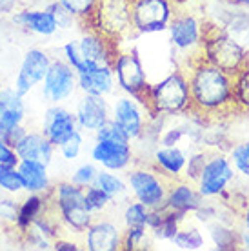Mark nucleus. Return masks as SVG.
Segmentation results:
<instances>
[{
  "instance_id": "obj_8",
  "label": "nucleus",
  "mask_w": 249,
  "mask_h": 251,
  "mask_svg": "<svg viewBox=\"0 0 249 251\" xmlns=\"http://www.w3.org/2000/svg\"><path fill=\"white\" fill-rule=\"evenodd\" d=\"M111 68L120 91L125 95H131L133 99H137L146 107L151 82L148 78V73L144 69V64L137 51L119 44L117 51H115V57L111 60Z\"/></svg>"
},
{
  "instance_id": "obj_35",
  "label": "nucleus",
  "mask_w": 249,
  "mask_h": 251,
  "mask_svg": "<svg viewBox=\"0 0 249 251\" xmlns=\"http://www.w3.org/2000/svg\"><path fill=\"white\" fill-rule=\"evenodd\" d=\"M227 157H229L235 171L240 173L246 180H249V140L233 146Z\"/></svg>"
},
{
  "instance_id": "obj_12",
  "label": "nucleus",
  "mask_w": 249,
  "mask_h": 251,
  "mask_svg": "<svg viewBox=\"0 0 249 251\" xmlns=\"http://www.w3.org/2000/svg\"><path fill=\"white\" fill-rule=\"evenodd\" d=\"M235 173L237 171H235L227 155L211 153V155H207V160L200 171L195 186L206 201L207 199H217L224 191H227V186L235 180Z\"/></svg>"
},
{
  "instance_id": "obj_4",
  "label": "nucleus",
  "mask_w": 249,
  "mask_h": 251,
  "mask_svg": "<svg viewBox=\"0 0 249 251\" xmlns=\"http://www.w3.org/2000/svg\"><path fill=\"white\" fill-rule=\"evenodd\" d=\"M169 46L176 68L187 69L197 60H202L206 22L195 13L176 11L168 25Z\"/></svg>"
},
{
  "instance_id": "obj_31",
  "label": "nucleus",
  "mask_w": 249,
  "mask_h": 251,
  "mask_svg": "<svg viewBox=\"0 0 249 251\" xmlns=\"http://www.w3.org/2000/svg\"><path fill=\"white\" fill-rule=\"evenodd\" d=\"M113 204H115V201H113L111 197L107 193H104L100 188H97L95 184H91V186L86 188V206L95 217L104 215Z\"/></svg>"
},
{
  "instance_id": "obj_41",
  "label": "nucleus",
  "mask_w": 249,
  "mask_h": 251,
  "mask_svg": "<svg viewBox=\"0 0 249 251\" xmlns=\"http://www.w3.org/2000/svg\"><path fill=\"white\" fill-rule=\"evenodd\" d=\"M46 7L50 9L53 15H55L56 22H58V27H60V31H68V29H71L75 24H78V20L71 15V13L66 9V7H62L56 0H50L48 4H46ZM80 25V24H78Z\"/></svg>"
},
{
  "instance_id": "obj_13",
  "label": "nucleus",
  "mask_w": 249,
  "mask_h": 251,
  "mask_svg": "<svg viewBox=\"0 0 249 251\" xmlns=\"http://www.w3.org/2000/svg\"><path fill=\"white\" fill-rule=\"evenodd\" d=\"M111 120L120 126V129L127 135L131 142H137L146 135L149 124L148 109L131 95H119L111 102Z\"/></svg>"
},
{
  "instance_id": "obj_46",
  "label": "nucleus",
  "mask_w": 249,
  "mask_h": 251,
  "mask_svg": "<svg viewBox=\"0 0 249 251\" xmlns=\"http://www.w3.org/2000/svg\"><path fill=\"white\" fill-rule=\"evenodd\" d=\"M19 7H22V0H0V19L11 17Z\"/></svg>"
},
{
  "instance_id": "obj_20",
  "label": "nucleus",
  "mask_w": 249,
  "mask_h": 251,
  "mask_svg": "<svg viewBox=\"0 0 249 251\" xmlns=\"http://www.w3.org/2000/svg\"><path fill=\"white\" fill-rule=\"evenodd\" d=\"M204 201L206 199L199 193V189L193 182H189L186 178H176V180H171V184H169L164 207L168 211L189 215L195 213L204 204Z\"/></svg>"
},
{
  "instance_id": "obj_26",
  "label": "nucleus",
  "mask_w": 249,
  "mask_h": 251,
  "mask_svg": "<svg viewBox=\"0 0 249 251\" xmlns=\"http://www.w3.org/2000/svg\"><path fill=\"white\" fill-rule=\"evenodd\" d=\"M95 186L100 188L104 193H107L113 201L117 202L119 199H124L125 195L129 193L127 189V182H125L124 176H120L119 173L115 171H107L100 168L99 173H97V178H95Z\"/></svg>"
},
{
  "instance_id": "obj_34",
  "label": "nucleus",
  "mask_w": 249,
  "mask_h": 251,
  "mask_svg": "<svg viewBox=\"0 0 249 251\" xmlns=\"http://www.w3.org/2000/svg\"><path fill=\"white\" fill-rule=\"evenodd\" d=\"M86 133L84 131H75L71 137L62 142V144L56 148V153L64 158V160H68V162H73V160H78V157L82 155V151H84V144H86Z\"/></svg>"
},
{
  "instance_id": "obj_2",
  "label": "nucleus",
  "mask_w": 249,
  "mask_h": 251,
  "mask_svg": "<svg viewBox=\"0 0 249 251\" xmlns=\"http://www.w3.org/2000/svg\"><path fill=\"white\" fill-rule=\"evenodd\" d=\"M191 97L186 71L174 68L158 82H151L146 107L151 119H169L189 113Z\"/></svg>"
},
{
  "instance_id": "obj_43",
  "label": "nucleus",
  "mask_w": 249,
  "mask_h": 251,
  "mask_svg": "<svg viewBox=\"0 0 249 251\" xmlns=\"http://www.w3.org/2000/svg\"><path fill=\"white\" fill-rule=\"evenodd\" d=\"M0 164H7V166L19 164V155H17L15 148H11L2 137H0Z\"/></svg>"
},
{
  "instance_id": "obj_39",
  "label": "nucleus",
  "mask_w": 249,
  "mask_h": 251,
  "mask_svg": "<svg viewBox=\"0 0 249 251\" xmlns=\"http://www.w3.org/2000/svg\"><path fill=\"white\" fill-rule=\"evenodd\" d=\"M207 155H209V153H204V151L189 153L186 170H184V176H182V178H186V180H189V182H193V184L197 182L200 171H202V168H204V164H206V160H207Z\"/></svg>"
},
{
  "instance_id": "obj_11",
  "label": "nucleus",
  "mask_w": 249,
  "mask_h": 251,
  "mask_svg": "<svg viewBox=\"0 0 249 251\" xmlns=\"http://www.w3.org/2000/svg\"><path fill=\"white\" fill-rule=\"evenodd\" d=\"M78 91L76 71L62 57H53L40 82V95L46 104H64Z\"/></svg>"
},
{
  "instance_id": "obj_18",
  "label": "nucleus",
  "mask_w": 249,
  "mask_h": 251,
  "mask_svg": "<svg viewBox=\"0 0 249 251\" xmlns=\"http://www.w3.org/2000/svg\"><path fill=\"white\" fill-rule=\"evenodd\" d=\"M73 113H75L78 129L86 135H93L99 127H102L111 119V104L107 102V97L80 93Z\"/></svg>"
},
{
  "instance_id": "obj_30",
  "label": "nucleus",
  "mask_w": 249,
  "mask_h": 251,
  "mask_svg": "<svg viewBox=\"0 0 249 251\" xmlns=\"http://www.w3.org/2000/svg\"><path fill=\"white\" fill-rule=\"evenodd\" d=\"M0 191H4L9 197H17V195L24 193L22 178H20L17 166L0 164Z\"/></svg>"
},
{
  "instance_id": "obj_3",
  "label": "nucleus",
  "mask_w": 249,
  "mask_h": 251,
  "mask_svg": "<svg viewBox=\"0 0 249 251\" xmlns=\"http://www.w3.org/2000/svg\"><path fill=\"white\" fill-rule=\"evenodd\" d=\"M50 207L62 226L64 235L82 237L95 215L86 206V188H80L71 180L53 184L50 191Z\"/></svg>"
},
{
  "instance_id": "obj_44",
  "label": "nucleus",
  "mask_w": 249,
  "mask_h": 251,
  "mask_svg": "<svg viewBox=\"0 0 249 251\" xmlns=\"http://www.w3.org/2000/svg\"><path fill=\"white\" fill-rule=\"evenodd\" d=\"M80 242L78 240H71L69 235H60L58 239L53 240V250L56 251H76L80 250Z\"/></svg>"
},
{
  "instance_id": "obj_24",
  "label": "nucleus",
  "mask_w": 249,
  "mask_h": 251,
  "mask_svg": "<svg viewBox=\"0 0 249 251\" xmlns=\"http://www.w3.org/2000/svg\"><path fill=\"white\" fill-rule=\"evenodd\" d=\"M76 86L80 93L99 95V97H109L117 88L115 73L111 66H100L87 73L76 75Z\"/></svg>"
},
{
  "instance_id": "obj_6",
  "label": "nucleus",
  "mask_w": 249,
  "mask_h": 251,
  "mask_svg": "<svg viewBox=\"0 0 249 251\" xmlns=\"http://www.w3.org/2000/svg\"><path fill=\"white\" fill-rule=\"evenodd\" d=\"M202 58L206 62L220 68L225 73L237 75L238 71L249 62V53L237 38H233L229 31H225L224 27L206 24Z\"/></svg>"
},
{
  "instance_id": "obj_42",
  "label": "nucleus",
  "mask_w": 249,
  "mask_h": 251,
  "mask_svg": "<svg viewBox=\"0 0 249 251\" xmlns=\"http://www.w3.org/2000/svg\"><path fill=\"white\" fill-rule=\"evenodd\" d=\"M17 211H19V202L17 201H11V199H2L0 201V217L4 220L15 224Z\"/></svg>"
},
{
  "instance_id": "obj_47",
  "label": "nucleus",
  "mask_w": 249,
  "mask_h": 251,
  "mask_svg": "<svg viewBox=\"0 0 249 251\" xmlns=\"http://www.w3.org/2000/svg\"><path fill=\"white\" fill-rule=\"evenodd\" d=\"M244 224H246V231H249V206L244 211Z\"/></svg>"
},
{
  "instance_id": "obj_37",
  "label": "nucleus",
  "mask_w": 249,
  "mask_h": 251,
  "mask_svg": "<svg viewBox=\"0 0 249 251\" xmlns=\"http://www.w3.org/2000/svg\"><path fill=\"white\" fill-rule=\"evenodd\" d=\"M209 233H211V239L218 250H233V248H237V244H240V235L235 237V233L224 226L215 224L211 226Z\"/></svg>"
},
{
  "instance_id": "obj_7",
  "label": "nucleus",
  "mask_w": 249,
  "mask_h": 251,
  "mask_svg": "<svg viewBox=\"0 0 249 251\" xmlns=\"http://www.w3.org/2000/svg\"><path fill=\"white\" fill-rule=\"evenodd\" d=\"M87 27H93L113 44H122L127 38H133L131 0H99Z\"/></svg>"
},
{
  "instance_id": "obj_45",
  "label": "nucleus",
  "mask_w": 249,
  "mask_h": 251,
  "mask_svg": "<svg viewBox=\"0 0 249 251\" xmlns=\"http://www.w3.org/2000/svg\"><path fill=\"white\" fill-rule=\"evenodd\" d=\"M25 133H27V127H25L24 124H20V126H15V127H11L6 135H2V138H4L7 144L11 146V148H15V146L22 140V137H24Z\"/></svg>"
},
{
  "instance_id": "obj_15",
  "label": "nucleus",
  "mask_w": 249,
  "mask_h": 251,
  "mask_svg": "<svg viewBox=\"0 0 249 251\" xmlns=\"http://www.w3.org/2000/svg\"><path fill=\"white\" fill-rule=\"evenodd\" d=\"M89 158L102 170L115 173H125L135 164L131 142H113L99 138H93V144L89 148Z\"/></svg>"
},
{
  "instance_id": "obj_40",
  "label": "nucleus",
  "mask_w": 249,
  "mask_h": 251,
  "mask_svg": "<svg viewBox=\"0 0 249 251\" xmlns=\"http://www.w3.org/2000/svg\"><path fill=\"white\" fill-rule=\"evenodd\" d=\"M93 138H99V140H113V142H131L129 138H127V135L120 129V126L115 124L111 119L93 133Z\"/></svg>"
},
{
  "instance_id": "obj_36",
  "label": "nucleus",
  "mask_w": 249,
  "mask_h": 251,
  "mask_svg": "<svg viewBox=\"0 0 249 251\" xmlns=\"http://www.w3.org/2000/svg\"><path fill=\"white\" fill-rule=\"evenodd\" d=\"M19 109H27L24 97H20L13 88H0V117L7 111H19Z\"/></svg>"
},
{
  "instance_id": "obj_23",
  "label": "nucleus",
  "mask_w": 249,
  "mask_h": 251,
  "mask_svg": "<svg viewBox=\"0 0 249 251\" xmlns=\"http://www.w3.org/2000/svg\"><path fill=\"white\" fill-rule=\"evenodd\" d=\"M17 170L22 178L24 193L35 195H50L53 189V182L50 176V166L42 162H33V160H19Z\"/></svg>"
},
{
  "instance_id": "obj_33",
  "label": "nucleus",
  "mask_w": 249,
  "mask_h": 251,
  "mask_svg": "<svg viewBox=\"0 0 249 251\" xmlns=\"http://www.w3.org/2000/svg\"><path fill=\"white\" fill-rule=\"evenodd\" d=\"M235 100L240 113H249V62L235 75Z\"/></svg>"
},
{
  "instance_id": "obj_25",
  "label": "nucleus",
  "mask_w": 249,
  "mask_h": 251,
  "mask_svg": "<svg viewBox=\"0 0 249 251\" xmlns=\"http://www.w3.org/2000/svg\"><path fill=\"white\" fill-rule=\"evenodd\" d=\"M50 206V197L48 195H35L25 193V199L19 202V211L13 226L17 227L20 233H24L27 227L33 224V220H37L40 215L46 213V209Z\"/></svg>"
},
{
  "instance_id": "obj_48",
  "label": "nucleus",
  "mask_w": 249,
  "mask_h": 251,
  "mask_svg": "<svg viewBox=\"0 0 249 251\" xmlns=\"http://www.w3.org/2000/svg\"><path fill=\"white\" fill-rule=\"evenodd\" d=\"M238 4H242V6H249V0H235Z\"/></svg>"
},
{
  "instance_id": "obj_28",
  "label": "nucleus",
  "mask_w": 249,
  "mask_h": 251,
  "mask_svg": "<svg viewBox=\"0 0 249 251\" xmlns=\"http://www.w3.org/2000/svg\"><path fill=\"white\" fill-rule=\"evenodd\" d=\"M62 7H66L76 20L78 24L82 25V29L89 25L91 22V17H93V11L97 7V2L99 0H56Z\"/></svg>"
},
{
  "instance_id": "obj_32",
  "label": "nucleus",
  "mask_w": 249,
  "mask_h": 251,
  "mask_svg": "<svg viewBox=\"0 0 249 251\" xmlns=\"http://www.w3.org/2000/svg\"><path fill=\"white\" fill-rule=\"evenodd\" d=\"M148 215H149V207H146L138 201H129L124 207L122 220H124V227H138L148 226Z\"/></svg>"
},
{
  "instance_id": "obj_29",
  "label": "nucleus",
  "mask_w": 249,
  "mask_h": 251,
  "mask_svg": "<svg viewBox=\"0 0 249 251\" xmlns=\"http://www.w3.org/2000/svg\"><path fill=\"white\" fill-rule=\"evenodd\" d=\"M151 233L148 226L138 227H124L122 235V250L133 251V250H146L151 244Z\"/></svg>"
},
{
  "instance_id": "obj_21",
  "label": "nucleus",
  "mask_w": 249,
  "mask_h": 251,
  "mask_svg": "<svg viewBox=\"0 0 249 251\" xmlns=\"http://www.w3.org/2000/svg\"><path fill=\"white\" fill-rule=\"evenodd\" d=\"M15 151L19 155V160H33L46 166H51L56 155V148L44 137V133L31 131V129H27L22 140L15 146Z\"/></svg>"
},
{
  "instance_id": "obj_14",
  "label": "nucleus",
  "mask_w": 249,
  "mask_h": 251,
  "mask_svg": "<svg viewBox=\"0 0 249 251\" xmlns=\"http://www.w3.org/2000/svg\"><path fill=\"white\" fill-rule=\"evenodd\" d=\"M51 60L53 57L50 51L42 50V48H29L22 57V62L19 66L11 88L25 99L37 86H40Z\"/></svg>"
},
{
  "instance_id": "obj_19",
  "label": "nucleus",
  "mask_w": 249,
  "mask_h": 251,
  "mask_svg": "<svg viewBox=\"0 0 249 251\" xmlns=\"http://www.w3.org/2000/svg\"><path fill=\"white\" fill-rule=\"evenodd\" d=\"M40 131L44 133V137L48 138L51 144L58 148L73 133L78 131L75 113L68 109L64 104H48V109L44 111L42 117Z\"/></svg>"
},
{
  "instance_id": "obj_10",
  "label": "nucleus",
  "mask_w": 249,
  "mask_h": 251,
  "mask_svg": "<svg viewBox=\"0 0 249 251\" xmlns=\"http://www.w3.org/2000/svg\"><path fill=\"white\" fill-rule=\"evenodd\" d=\"M173 0H131V20L135 35H156L168 31L174 17Z\"/></svg>"
},
{
  "instance_id": "obj_27",
  "label": "nucleus",
  "mask_w": 249,
  "mask_h": 251,
  "mask_svg": "<svg viewBox=\"0 0 249 251\" xmlns=\"http://www.w3.org/2000/svg\"><path fill=\"white\" fill-rule=\"evenodd\" d=\"M186 222V220H184ZM184 222L182 226L178 227V231L174 233V237L171 239V244L178 250H186V251H197L202 250L206 246V240H204V235L200 233L199 227H184Z\"/></svg>"
},
{
  "instance_id": "obj_16",
  "label": "nucleus",
  "mask_w": 249,
  "mask_h": 251,
  "mask_svg": "<svg viewBox=\"0 0 249 251\" xmlns=\"http://www.w3.org/2000/svg\"><path fill=\"white\" fill-rule=\"evenodd\" d=\"M124 227L106 217H95L86 231L82 233L80 244L89 251H119L122 250Z\"/></svg>"
},
{
  "instance_id": "obj_17",
  "label": "nucleus",
  "mask_w": 249,
  "mask_h": 251,
  "mask_svg": "<svg viewBox=\"0 0 249 251\" xmlns=\"http://www.w3.org/2000/svg\"><path fill=\"white\" fill-rule=\"evenodd\" d=\"M9 20L13 25H17L19 29L35 35L40 38H51L60 31L58 22H56L55 15L48 9V7L38 6H22L13 13Z\"/></svg>"
},
{
  "instance_id": "obj_22",
  "label": "nucleus",
  "mask_w": 249,
  "mask_h": 251,
  "mask_svg": "<svg viewBox=\"0 0 249 251\" xmlns=\"http://www.w3.org/2000/svg\"><path fill=\"white\" fill-rule=\"evenodd\" d=\"M187 157H189V153L178 144L174 146L158 144L155 148V151H153V155H151L153 166L164 176H168L169 180H176V178L184 176Z\"/></svg>"
},
{
  "instance_id": "obj_5",
  "label": "nucleus",
  "mask_w": 249,
  "mask_h": 251,
  "mask_svg": "<svg viewBox=\"0 0 249 251\" xmlns=\"http://www.w3.org/2000/svg\"><path fill=\"white\" fill-rule=\"evenodd\" d=\"M117 44L102 37L93 27H84L80 37L64 42L60 57L78 73H87L100 66H111Z\"/></svg>"
},
{
  "instance_id": "obj_1",
  "label": "nucleus",
  "mask_w": 249,
  "mask_h": 251,
  "mask_svg": "<svg viewBox=\"0 0 249 251\" xmlns=\"http://www.w3.org/2000/svg\"><path fill=\"white\" fill-rule=\"evenodd\" d=\"M189 82V113L199 119L218 120L240 113L235 100V75L206 62L204 58L184 69Z\"/></svg>"
},
{
  "instance_id": "obj_9",
  "label": "nucleus",
  "mask_w": 249,
  "mask_h": 251,
  "mask_svg": "<svg viewBox=\"0 0 249 251\" xmlns=\"http://www.w3.org/2000/svg\"><path fill=\"white\" fill-rule=\"evenodd\" d=\"M124 178L127 182L131 197L135 201H138L149 209L164 206L171 180L168 176H164L155 166L148 168V166H140V164L135 166L133 164L129 170L125 171Z\"/></svg>"
},
{
  "instance_id": "obj_38",
  "label": "nucleus",
  "mask_w": 249,
  "mask_h": 251,
  "mask_svg": "<svg viewBox=\"0 0 249 251\" xmlns=\"http://www.w3.org/2000/svg\"><path fill=\"white\" fill-rule=\"evenodd\" d=\"M99 170L100 168L93 160H91V162H84L71 173V178H69V180L73 184H76V186H80V188H87V186H91V184L95 182Z\"/></svg>"
}]
</instances>
